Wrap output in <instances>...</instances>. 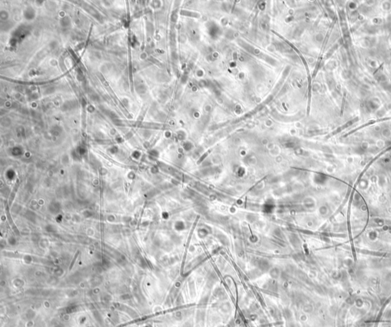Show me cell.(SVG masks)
<instances>
[{
  "instance_id": "cell-1",
  "label": "cell",
  "mask_w": 391,
  "mask_h": 327,
  "mask_svg": "<svg viewBox=\"0 0 391 327\" xmlns=\"http://www.w3.org/2000/svg\"><path fill=\"white\" fill-rule=\"evenodd\" d=\"M78 254H79V252H77V254H76V255H75V257H74V260H73V261H72V262H71V264H70V268H69V269H70V270H71V269H72V268H73V266H74V263H75V261H76V259H77V256H78Z\"/></svg>"
}]
</instances>
